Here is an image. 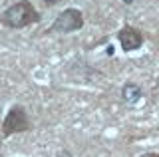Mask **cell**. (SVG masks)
<instances>
[{
  "label": "cell",
  "instance_id": "1",
  "mask_svg": "<svg viewBox=\"0 0 159 157\" xmlns=\"http://www.w3.org/2000/svg\"><path fill=\"white\" fill-rule=\"evenodd\" d=\"M40 20H42V14L32 4V0H18L0 14V24L10 30H22L32 24H38Z\"/></svg>",
  "mask_w": 159,
  "mask_h": 157
},
{
  "label": "cell",
  "instance_id": "2",
  "mask_svg": "<svg viewBox=\"0 0 159 157\" xmlns=\"http://www.w3.org/2000/svg\"><path fill=\"white\" fill-rule=\"evenodd\" d=\"M2 135L10 137V135H16V133H26V131L32 129V121H30V115L26 111V107L14 104L10 105V110L6 111L2 119Z\"/></svg>",
  "mask_w": 159,
  "mask_h": 157
},
{
  "label": "cell",
  "instance_id": "3",
  "mask_svg": "<svg viewBox=\"0 0 159 157\" xmlns=\"http://www.w3.org/2000/svg\"><path fill=\"white\" fill-rule=\"evenodd\" d=\"M84 24H86V18H84V12L80 8H64L62 12L54 18L52 26H50V32L52 34H74L78 30H82Z\"/></svg>",
  "mask_w": 159,
  "mask_h": 157
},
{
  "label": "cell",
  "instance_id": "4",
  "mask_svg": "<svg viewBox=\"0 0 159 157\" xmlns=\"http://www.w3.org/2000/svg\"><path fill=\"white\" fill-rule=\"evenodd\" d=\"M117 42H119V46H121L123 52H135L143 46L145 36H143V32L139 30V28L131 26V24H125V26L117 32Z\"/></svg>",
  "mask_w": 159,
  "mask_h": 157
},
{
  "label": "cell",
  "instance_id": "5",
  "mask_svg": "<svg viewBox=\"0 0 159 157\" xmlns=\"http://www.w3.org/2000/svg\"><path fill=\"white\" fill-rule=\"evenodd\" d=\"M143 97V87L135 82H125L121 86V101L127 105H135Z\"/></svg>",
  "mask_w": 159,
  "mask_h": 157
},
{
  "label": "cell",
  "instance_id": "6",
  "mask_svg": "<svg viewBox=\"0 0 159 157\" xmlns=\"http://www.w3.org/2000/svg\"><path fill=\"white\" fill-rule=\"evenodd\" d=\"M40 2H42L44 6H56V4H60L62 0H40Z\"/></svg>",
  "mask_w": 159,
  "mask_h": 157
},
{
  "label": "cell",
  "instance_id": "7",
  "mask_svg": "<svg viewBox=\"0 0 159 157\" xmlns=\"http://www.w3.org/2000/svg\"><path fill=\"white\" fill-rule=\"evenodd\" d=\"M137 157H159V153H155V151H147V153H141Z\"/></svg>",
  "mask_w": 159,
  "mask_h": 157
}]
</instances>
